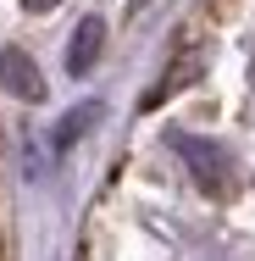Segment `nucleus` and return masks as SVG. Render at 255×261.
Listing matches in <instances>:
<instances>
[{"instance_id": "obj_1", "label": "nucleus", "mask_w": 255, "mask_h": 261, "mask_svg": "<svg viewBox=\"0 0 255 261\" xmlns=\"http://www.w3.org/2000/svg\"><path fill=\"white\" fill-rule=\"evenodd\" d=\"M0 89L17 95V100H34V106L45 100V78H39L28 50H0Z\"/></svg>"}, {"instance_id": "obj_2", "label": "nucleus", "mask_w": 255, "mask_h": 261, "mask_svg": "<svg viewBox=\"0 0 255 261\" xmlns=\"http://www.w3.org/2000/svg\"><path fill=\"white\" fill-rule=\"evenodd\" d=\"M105 50V17H83L78 22V34H72V45H67V72L72 78H83Z\"/></svg>"}, {"instance_id": "obj_3", "label": "nucleus", "mask_w": 255, "mask_h": 261, "mask_svg": "<svg viewBox=\"0 0 255 261\" xmlns=\"http://www.w3.org/2000/svg\"><path fill=\"white\" fill-rule=\"evenodd\" d=\"M172 150L194 161V172H200L205 189L222 184V172H228V150H216V145H205V139H189V134H172Z\"/></svg>"}, {"instance_id": "obj_4", "label": "nucleus", "mask_w": 255, "mask_h": 261, "mask_svg": "<svg viewBox=\"0 0 255 261\" xmlns=\"http://www.w3.org/2000/svg\"><path fill=\"white\" fill-rule=\"evenodd\" d=\"M100 117H105V106H100V100L72 106V111H67V117L55 122V150H72V145H78V139H83V134H89V128L100 122Z\"/></svg>"}, {"instance_id": "obj_5", "label": "nucleus", "mask_w": 255, "mask_h": 261, "mask_svg": "<svg viewBox=\"0 0 255 261\" xmlns=\"http://www.w3.org/2000/svg\"><path fill=\"white\" fill-rule=\"evenodd\" d=\"M22 6H28V11H39V17H45V11H55V6H61V0H22Z\"/></svg>"}]
</instances>
